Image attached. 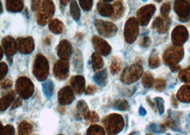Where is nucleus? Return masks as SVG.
<instances>
[{
    "label": "nucleus",
    "mask_w": 190,
    "mask_h": 135,
    "mask_svg": "<svg viewBox=\"0 0 190 135\" xmlns=\"http://www.w3.org/2000/svg\"><path fill=\"white\" fill-rule=\"evenodd\" d=\"M97 91V88L93 85H89L88 86H87V88L85 89V93L86 95H93L96 93Z\"/></svg>",
    "instance_id": "39"
},
{
    "label": "nucleus",
    "mask_w": 190,
    "mask_h": 135,
    "mask_svg": "<svg viewBox=\"0 0 190 135\" xmlns=\"http://www.w3.org/2000/svg\"><path fill=\"white\" fill-rule=\"evenodd\" d=\"M91 63L92 67L95 71L101 70L104 65L103 60L101 55L98 54L97 52H95L92 55L91 57Z\"/></svg>",
    "instance_id": "22"
},
{
    "label": "nucleus",
    "mask_w": 190,
    "mask_h": 135,
    "mask_svg": "<svg viewBox=\"0 0 190 135\" xmlns=\"http://www.w3.org/2000/svg\"><path fill=\"white\" fill-rule=\"evenodd\" d=\"M86 135H105V132L102 127L93 124L88 128Z\"/></svg>",
    "instance_id": "29"
},
{
    "label": "nucleus",
    "mask_w": 190,
    "mask_h": 135,
    "mask_svg": "<svg viewBox=\"0 0 190 135\" xmlns=\"http://www.w3.org/2000/svg\"><path fill=\"white\" fill-rule=\"evenodd\" d=\"M155 102H156L157 104V107L158 108V110H159V112L160 115H162L164 112L165 110V107H164V100L162 98V97H155Z\"/></svg>",
    "instance_id": "35"
},
{
    "label": "nucleus",
    "mask_w": 190,
    "mask_h": 135,
    "mask_svg": "<svg viewBox=\"0 0 190 135\" xmlns=\"http://www.w3.org/2000/svg\"><path fill=\"white\" fill-rule=\"evenodd\" d=\"M45 43H46V44L49 45L50 43H51V40H50V39L49 38H47V37H46V40H45Z\"/></svg>",
    "instance_id": "48"
},
{
    "label": "nucleus",
    "mask_w": 190,
    "mask_h": 135,
    "mask_svg": "<svg viewBox=\"0 0 190 135\" xmlns=\"http://www.w3.org/2000/svg\"><path fill=\"white\" fill-rule=\"evenodd\" d=\"M17 50L24 54H31L35 48L34 41L32 37H20L17 40Z\"/></svg>",
    "instance_id": "10"
},
{
    "label": "nucleus",
    "mask_w": 190,
    "mask_h": 135,
    "mask_svg": "<svg viewBox=\"0 0 190 135\" xmlns=\"http://www.w3.org/2000/svg\"><path fill=\"white\" fill-rule=\"evenodd\" d=\"M74 98V92L70 86H66L61 88L58 93V100L61 105L71 104Z\"/></svg>",
    "instance_id": "11"
},
{
    "label": "nucleus",
    "mask_w": 190,
    "mask_h": 135,
    "mask_svg": "<svg viewBox=\"0 0 190 135\" xmlns=\"http://www.w3.org/2000/svg\"><path fill=\"white\" fill-rule=\"evenodd\" d=\"M15 100V93L14 91H12L9 93L5 95L1 98L0 100V107H1V111L6 110L9 106H11L12 103L14 102Z\"/></svg>",
    "instance_id": "18"
},
{
    "label": "nucleus",
    "mask_w": 190,
    "mask_h": 135,
    "mask_svg": "<svg viewBox=\"0 0 190 135\" xmlns=\"http://www.w3.org/2000/svg\"><path fill=\"white\" fill-rule=\"evenodd\" d=\"M112 1H100L97 4L98 13L103 17H113L114 9L113 4H110Z\"/></svg>",
    "instance_id": "16"
},
{
    "label": "nucleus",
    "mask_w": 190,
    "mask_h": 135,
    "mask_svg": "<svg viewBox=\"0 0 190 135\" xmlns=\"http://www.w3.org/2000/svg\"><path fill=\"white\" fill-rule=\"evenodd\" d=\"M73 48L70 42L67 40H63L56 47V52L61 60H68L72 54Z\"/></svg>",
    "instance_id": "13"
},
{
    "label": "nucleus",
    "mask_w": 190,
    "mask_h": 135,
    "mask_svg": "<svg viewBox=\"0 0 190 135\" xmlns=\"http://www.w3.org/2000/svg\"><path fill=\"white\" fill-rule=\"evenodd\" d=\"M113 9H114V12H113V15L112 17L113 19H117V18L121 17L124 12V7L123 4L121 1H116L113 4Z\"/></svg>",
    "instance_id": "26"
},
{
    "label": "nucleus",
    "mask_w": 190,
    "mask_h": 135,
    "mask_svg": "<svg viewBox=\"0 0 190 135\" xmlns=\"http://www.w3.org/2000/svg\"><path fill=\"white\" fill-rule=\"evenodd\" d=\"M61 108H63V106H61ZM60 111H61V113H63V111H64V110H63L61 109V110Z\"/></svg>",
    "instance_id": "50"
},
{
    "label": "nucleus",
    "mask_w": 190,
    "mask_h": 135,
    "mask_svg": "<svg viewBox=\"0 0 190 135\" xmlns=\"http://www.w3.org/2000/svg\"><path fill=\"white\" fill-rule=\"evenodd\" d=\"M122 68V61L118 57H113L110 64V72L112 74H117Z\"/></svg>",
    "instance_id": "28"
},
{
    "label": "nucleus",
    "mask_w": 190,
    "mask_h": 135,
    "mask_svg": "<svg viewBox=\"0 0 190 135\" xmlns=\"http://www.w3.org/2000/svg\"><path fill=\"white\" fill-rule=\"evenodd\" d=\"M12 86V81H11L10 80H5L1 83V87L3 89L9 88H11Z\"/></svg>",
    "instance_id": "44"
},
{
    "label": "nucleus",
    "mask_w": 190,
    "mask_h": 135,
    "mask_svg": "<svg viewBox=\"0 0 190 135\" xmlns=\"http://www.w3.org/2000/svg\"><path fill=\"white\" fill-rule=\"evenodd\" d=\"M0 70H1V79H3L8 71V67L6 63L2 62L0 63Z\"/></svg>",
    "instance_id": "37"
},
{
    "label": "nucleus",
    "mask_w": 190,
    "mask_h": 135,
    "mask_svg": "<svg viewBox=\"0 0 190 135\" xmlns=\"http://www.w3.org/2000/svg\"><path fill=\"white\" fill-rule=\"evenodd\" d=\"M142 83L145 88H150L153 83V78L151 74L146 73L142 78Z\"/></svg>",
    "instance_id": "31"
},
{
    "label": "nucleus",
    "mask_w": 190,
    "mask_h": 135,
    "mask_svg": "<svg viewBox=\"0 0 190 135\" xmlns=\"http://www.w3.org/2000/svg\"><path fill=\"white\" fill-rule=\"evenodd\" d=\"M7 9L12 12H19L24 8V2L22 1H7Z\"/></svg>",
    "instance_id": "21"
},
{
    "label": "nucleus",
    "mask_w": 190,
    "mask_h": 135,
    "mask_svg": "<svg viewBox=\"0 0 190 135\" xmlns=\"http://www.w3.org/2000/svg\"><path fill=\"white\" fill-rule=\"evenodd\" d=\"M49 64L46 57L42 54H37L33 64V74L39 81H44L48 77Z\"/></svg>",
    "instance_id": "2"
},
{
    "label": "nucleus",
    "mask_w": 190,
    "mask_h": 135,
    "mask_svg": "<svg viewBox=\"0 0 190 135\" xmlns=\"http://www.w3.org/2000/svg\"><path fill=\"white\" fill-rule=\"evenodd\" d=\"M114 107L118 110L125 111L128 109L129 104L127 100H116L114 102Z\"/></svg>",
    "instance_id": "30"
},
{
    "label": "nucleus",
    "mask_w": 190,
    "mask_h": 135,
    "mask_svg": "<svg viewBox=\"0 0 190 135\" xmlns=\"http://www.w3.org/2000/svg\"><path fill=\"white\" fill-rule=\"evenodd\" d=\"M90 111L88 110V105L86 102L83 101V100L78 101L76 105V117L81 120V118H85L88 116Z\"/></svg>",
    "instance_id": "17"
},
{
    "label": "nucleus",
    "mask_w": 190,
    "mask_h": 135,
    "mask_svg": "<svg viewBox=\"0 0 190 135\" xmlns=\"http://www.w3.org/2000/svg\"><path fill=\"white\" fill-rule=\"evenodd\" d=\"M71 86L73 92L78 95H81L85 91L86 80L82 75L73 76L71 79Z\"/></svg>",
    "instance_id": "15"
},
{
    "label": "nucleus",
    "mask_w": 190,
    "mask_h": 135,
    "mask_svg": "<svg viewBox=\"0 0 190 135\" xmlns=\"http://www.w3.org/2000/svg\"><path fill=\"white\" fill-rule=\"evenodd\" d=\"M147 135H152V134H147Z\"/></svg>",
    "instance_id": "51"
},
{
    "label": "nucleus",
    "mask_w": 190,
    "mask_h": 135,
    "mask_svg": "<svg viewBox=\"0 0 190 135\" xmlns=\"http://www.w3.org/2000/svg\"><path fill=\"white\" fill-rule=\"evenodd\" d=\"M92 44L97 53L101 55H108L111 52V46L103 39L98 36H94L92 38Z\"/></svg>",
    "instance_id": "9"
},
{
    "label": "nucleus",
    "mask_w": 190,
    "mask_h": 135,
    "mask_svg": "<svg viewBox=\"0 0 190 135\" xmlns=\"http://www.w3.org/2000/svg\"><path fill=\"white\" fill-rule=\"evenodd\" d=\"M79 3H80L81 8L84 11H90L92 9L93 2L91 0H84V1L81 0V1H79Z\"/></svg>",
    "instance_id": "34"
},
{
    "label": "nucleus",
    "mask_w": 190,
    "mask_h": 135,
    "mask_svg": "<svg viewBox=\"0 0 190 135\" xmlns=\"http://www.w3.org/2000/svg\"><path fill=\"white\" fill-rule=\"evenodd\" d=\"M2 47L7 56H12L17 50V41L12 36H6L2 39Z\"/></svg>",
    "instance_id": "14"
},
{
    "label": "nucleus",
    "mask_w": 190,
    "mask_h": 135,
    "mask_svg": "<svg viewBox=\"0 0 190 135\" xmlns=\"http://www.w3.org/2000/svg\"><path fill=\"white\" fill-rule=\"evenodd\" d=\"M95 26L100 35L106 38L114 36L118 31L117 26L114 23L101 19L96 20Z\"/></svg>",
    "instance_id": "6"
},
{
    "label": "nucleus",
    "mask_w": 190,
    "mask_h": 135,
    "mask_svg": "<svg viewBox=\"0 0 190 135\" xmlns=\"http://www.w3.org/2000/svg\"><path fill=\"white\" fill-rule=\"evenodd\" d=\"M155 11V7L153 5H147L140 8L137 13L138 21L142 26H145L148 23L153 13Z\"/></svg>",
    "instance_id": "12"
},
{
    "label": "nucleus",
    "mask_w": 190,
    "mask_h": 135,
    "mask_svg": "<svg viewBox=\"0 0 190 135\" xmlns=\"http://www.w3.org/2000/svg\"><path fill=\"white\" fill-rule=\"evenodd\" d=\"M70 12L72 17L76 21H78L81 17V10L76 1H72L70 4Z\"/></svg>",
    "instance_id": "27"
},
{
    "label": "nucleus",
    "mask_w": 190,
    "mask_h": 135,
    "mask_svg": "<svg viewBox=\"0 0 190 135\" xmlns=\"http://www.w3.org/2000/svg\"><path fill=\"white\" fill-rule=\"evenodd\" d=\"M147 102H148V103L150 104V105L151 106V107L152 108L153 110H156V108H155V103L154 102H152L151 100L150 99H149V98H147Z\"/></svg>",
    "instance_id": "46"
},
{
    "label": "nucleus",
    "mask_w": 190,
    "mask_h": 135,
    "mask_svg": "<svg viewBox=\"0 0 190 135\" xmlns=\"http://www.w3.org/2000/svg\"><path fill=\"white\" fill-rule=\"evenodd\" d=\"M150 128H151V129L153 132H156V133H159V132H163L165 130V127H163V125L158 126L157 124H151V125H150Z\"/></svg>",
    "instance_id": "41"
},
{
    "label": "nucleus",
    "mask_w": 190,
    "mask_h": 135,
    "mask_svg": "<svg viewBox=\"0 0 190 135\" xmlns=\"http://www.w3.org/2000/svg\"><path fill=\"white\" fill-rule=\"evenodd\" d=\"M159 59H158L157 55H152L150 56V59H149V64L150 66L152 68H157L158 65H159Z\"/></svg>",
    "instance_id": "36"
},
{
    "label": "nucleus",
    "mask_w": 190,
    "mask_h": 135,
    "mask_svg": "<svg viewBox=\"0 0 190 135\" xmlns=\"http://www.w3.org/2000/svg\"><path fill=\"white\" fill-rule=\"evenodd\" d=\"M76 135H80V134H76Z\"/></svg>",
    "instance_id": "52"
},
{
    "label": "nucleus",
    "mask_w": 190,
    "mask_h": 135,
    "mask_svg": "<svg viewBox=\"0 0 190 135\" xmlns=\"http://www.w3.org/2000/svg\"><path fill=\"white\" fill-rule=\"evenodd\" d=\"M49 30L56 34H59L63 31V23L61 22V21L59 19H54L52 20L49 23Z\"/></svg>",
    "instance_id": "24"
},
{
    "label": "nucleus",
    "mask_w": 190,
    "mask_h": 135,
    "mask_svg": "<svg viewBox=\"0 0 190 135\" xmlns=\"http://www.w3.org/2000/svg\"><path fill=\"white\" fill-rule=\"evenodd\" d=\"M69 74V63L68 60H59L55 63L54 67V75L59 80L67 78Z\"/></svg>",
    "instance_id": "8"
},
{
    "label": "nucleus",
    "mask_w": 190,
    "mask_h": 135,
    "mask_svg": "<svg viewBox=\"0 0 190 135\" xmlns=\"http://www.w3.org/2000/svg\"><path fill=\"white\" fill-rule=\"evenodd\" d=\"M44 1H33L31 4V9L33 11H39L43 5Z\"/></svg>",
    "instance_id": "38"
},
{
    "label": "nucleus",
    "mask_w": 190,
    "mask_h": 135,
    "mask_svg": "<svg viewBox=\"0 0 190 135\" xmlns=\"http://www.w3.org/2000/svg\"><path fill=\"white\" fill-rule=\"evenodd\" d=\"M44 94L47 99H50L52 97L54 91V85L51 80H46L42 84Z\"/></svg>",
    "instance_id": "23"
},
{
    "label": "nucleus",
    "mask_w": 190,
    "mask_h": 135,
    "mask_svg": "<svg viewBox=\"0 0 190 135\" xmlns=\"http://www.w3.org/2000/svg\"><path fill=\"white\" fill-rule=\"evenodd\" d=\"M150 44V39L148 36H145L140 41V45L143 47L148 46Z\"/></svg>",
    "instance_id": "45"
},
{
    "label": "nucleus",
    "mask_w": 190,
    "mask_h": 135,
    "mask_svg": "<svg viewBox=\"0 0 190 135\" xmlns=\"http://www.w3.org/2000/svg\"><path fill=\"white\" fill-rule=\"evenodd\" d=\"M169 12H170V4L169 3H166L162 5V8H161V13L164 17L167 16Z\"/></svg>",
    "instance_id": "42"
},
{
    "label": "nucleus",
    "mask_w": 190,
    "mask_h": 135,
    "mask_svg": "<svg viewBox=\"0 0 190 135\" xmlns=\"http://www.w3.org/2000/svg\"><path fill=\"white\" fill-rule=\"evenodd\" d=\"M85 120L88 122L95 123L97 122L99 120V117L96 112H94V111H91H91H90V112L88 113V116L86 117Z\"/></svg>",
    "instance_id": "32"
},
{
    "label": "nucleus",
    "mask_w": 190,
    "mask_h": 135,
    "mask_svg": "<svg viewBox=\"0 0 190 135\" xmlns=\"http://www.w3.org/2000/svg\"><path fill=\"white\" fill-rule=\"evenodd\" d=\"M73 70L77 73L81 72L83 70V55L81 51L76 50L73 59Z\"/></svg>",
    "instance_id": "20"
},
{
    "label": "nucleus",
    "mask_w": 190,
    "mask_h": 135,
    "mask_svg": "<svg viewBox=\"0 0 190 135\" xmlns=\"http://www.w3.org/2000/svg\"><path fill=\"white\" fill-rule=\"evenodd\" d=\"M22 105V100H21L20 97H17V98L15 99L14 102H13V104L12 105L11 109L12 110H14V109H16V108L19 107V106H21Z\"/></svg>",
    "instance_id": "43"
},
{
    "label": "nucleus",
    "mask_w": 190,
    "mask_h": 135,
    "mask_svg": "<svg viewBox=\"0 0 190 135\" xmlns=\"http://www.w3.org/2000/svg\"><path fill=\"white\" fill-rule=\"evenodd\" d=\"M55 5L52 1H44L43 5L36 14V20L39 25L44 26L54 16Z\"/></svg>",
    "instance_id": "4"
},
{
    "label": "nucleus",
    "mask_w": 190,
    "mask_h": 135,
    "mask_svg": "<svg viewBox=\"0 0 190 135\" xmlns=\"http://www.w3.org/2000/svg\"><path fill=\"white\" fill-rule=\"evenodd\" d=\"M142 74V68L139 64L127 66L120 76V80L125 84H131L137 81Z\"/></svg>",
    "instance_id": "3"
},
{
    "label": "nucleus",
    "mask_w": 190,
    "mask_h": 135,
    "mask_svg": "<svg viewBox=\"0 0 190 135\" xmlns=\"http://www.w3.org/2000/svg\"><path fill=\"white\" fill-rule=\"evenodd\" d=\"M105 128L108 135H116L122 131L125 125V122L122 115L119 114H110L103 120Z\"/></svg>",
    "instance_id": "1"
},
{
    "label": "nucleus",
    "mask_w": 190,
    "mask_h": 135,
    "mask_svg": "<svg viewBox=\"0 0 190 135\" xmlns=\"http://www.w3.org/2000/svg\"><path fill=\"white\" fill-rule=\"evenodd\" d=\"M60 2L61 3V4H63V5H66L67 4H66V3H68V1H61Z\"/></svg>",
    "instance_id": "49"
},
{
    "label": "nucleus",
    "mask_w": 190,
    "mask_h": 135,
    "mask_svg": "<svg viewBox=\"0 0 190 135\" xmlns=\"http://www.w3.org/2000/svg\"><path fill=\"white\" fill-rule=\"evenodd\" d=\"M138 23L135 18L132 17L127 21L124 29V36L125 41L128 44H132L135 41L138 35Z\"/></svg>",
    "instance_id": "7"
},
{
    "label": "nucleus",
    "mask_w": 190,
    "mask_h": 135,
    "mask_svg": "<svg viewBox=\"0 0 190 135\" xmlns=\"http://www.w3.org/2000/svg\"><path fill=\"white\" fill-rule=\"evenodd\" d=\"M32 131V125L28 122L23 121L18 127V135H29Z\"/></svg>",
    "instance_id": "25"
},
{
    "label": "nucleus",
    "mask_w": 190,
    "mask_h": 135,
    "mask_svg": "<svg viewBox=\"0 0 190 135\" xmlns=\"http://www.w3.org/2000/svg\"><path fill=\"white\" fill-rule=\"evenodd\" d=\"M94 81L96 82L97 85L101 87H105L108 83V73L107 70L105 69L103 70H101L97 72L93 76Z\"/></svg>",
    "instance_id": "19"
},
{
    "label": "nucleus",
    "mask_w": 190,
    "mask_h": 135,
    "mask_svg": "<svg viewBox=\"0 0 190 135\" xmlns=\"http://www.w3.org/2000/svg\"><path fill=\"white\" fill-rule=\"evenodd\" d=\"M59 135H63V134H59Z\"/></svg>",
    "instance_id": "53"
},
{
    "label": "nucleus",
    "mask_w": 190,
    "mask_h": 135,
    "mask_svg": "<svg viewBox=\"0 0 190 135\" xmlns=\"http://www.w3.org/2000/svg\"><path fill=\"white\" fill-rule=\"evenodd\" d=\"M14 128L12 125L8 124V125L2 127L1 135H14Z\"/></svg>",
    "instance_id": "33"
},
{
    "label": "nucleus",
    "mask_w": 190,
    "mask_h": 135,
    "mask_svg": "<svg viewBox=\"0 0 190 135\" xmlns=\"http://www.w3.org/2000/svg\"><path fill=\"white\" fill-rule=\"evenodd\" d=\"M165 82L163 80H157L155 81V87L158 91H162L165 88Z\"/></svg>",
    "instance_id": "40"
},
{
    "label": "nucleus",
    "mask_w": 190,
    "mask_h": 135,
    "mask_svg": "<svg viewBox=\"0 0 190 135\" xmlns=\"http://www.w3.org/2000/svg\"><path fill=\"white\" fill-rule=\"evenodd\" d=\"M139 113L141 116H144V115H146V110H145L142 107H140V109H139Z\"/></svg>",
    "instance_id": "47"
},
{
    "label": "nucleus",
    "mask_w": 190,
    "mask_h": 135,
    "mask_svg": "<svg viewBox=\"0 0 190 135\" xmlns=\"http://www.w3.org/2000/svg\"><path fill=\"white\" fill-rule=\"evenodd\" d=\"M16 91L23 99H28L34 93V86L29 78L20 77L16 83Z\"/></svg>",
    "instance_id": "5"
}]
</instances>
